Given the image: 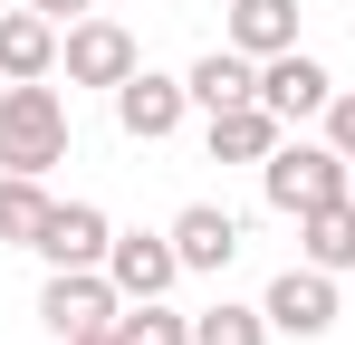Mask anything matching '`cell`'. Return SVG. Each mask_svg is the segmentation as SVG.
<instances>
[{
	"mask_svg": "<svg viewBox=\"0 0 355 345\" xmlns=\"http://www.w3.org/2000/svg\"><path fill=\"white\" fill-rule=\"evenodd\" d=\"M327 144L355 163V87H336V106H327Z\"/></svg>",
	"mask_w": 355,
	"mask_h": 345,
	"instance_id": "d6986e66",
	"label": "cell"
},
{
	"mask_svg": "<svg viewBox=\"0 0 355 345\" xmlns=\"http://www.w3.org/2000/svg\"><path fill=\"white\" fill-rule=\"evenodd\" d=\"M173 249H182V278H221L240 259V221L221 202H192V211H173Z\"/></svg>",
	"mask_w": 355,
	"mask_h": 345,
	"instance_id": "30bf717a",
	"label": "cell"
},
{
	"mask_svg": "<svg viewBox=\"0 0 355 345\" xmlns=\"http://www.w3.org/2000/svg\"><path fill=\"white\" fill-rule=\"evenodd\" d=\"M259 307H269V336H297V345H317L327 326H336V317H346V307H336V269H317V259L279 269Z\"/></svg>",
	"mask_w": 355,
	"mask_h": 345,
	"instance_id": "277c9868",
	"label": "cell"
},
{
	"mask_svg": "<svg viewBox=\"0 0 355 345\" xmlns=\"http://www.w3.org/2000/svg\"><path fill=\"white\" fill-rule=\"evenodd\" d=\"M116 336L125 345H192V317H173L164 297H135V307H116Z\"/></svg>",
	"mask_w": 355,
	"mask_h": 345,
	"instance_id": "ac0fdd59",
	"label": "cell"
},
{
	"mask_svg": "<svg viewBox=\"0 0 355 345\" xmlns=\"http://www.w3.org/2000/svg\"><path fill=\"white\" fill-rule=\"evenodd\" d=\"M58 19H49V10H29V0H19V10H0V77H10V87H19V77H58Z\"/></svg>",
	"mask_w": 355,
	"mask_h": 345,
	"instance_id": "8fae6325",
	"label": "cell"
},
{
	"mask_svg": "<svg viewBox=\"0 0 355 345\" xmlns=\"http://www.w3.org/2000/svg\"><path fill=\"white\" fill-rule=\"evenodd\" d=\"M77 345H125V336H116V326H96V336H77Z\"/></svg>",
	"mask_w": 355,
	"mask_h": 345,
	"instance_id": "44dd1931",
	"label": "cell"
},
{
	"mask_svg": "<svg viewBox=\"0 0 355 345\" xmlns=\"http://www.w3.org/2000/svg\"><path fill=\"white\" fill-rule=\"evenodd\" d=\"M192 345H269V307L221 297V307H202V317H192Z\"/></svg>",
	"mask_w": 355,
	"mask_h": 345,
	"instance_id": "e0dca14e",
	"label": "cell"
},
{
	"mask_svg": "<svg viewBox=\"0 0 355 345\" xmlns=\"http://www.w3.org/2000/svg\"><path fill=\"white\" fill-rule=\"evenodd\" d=\"M58 67H67V87H106V96H116L144 57H135V29H125V19H96V10H87V19H67Z\"/></svg>",
	"mask_w": 355,
	"mask_h": 345,
	"instance_id": "5b68a950",
	"label": "cell"
},
{
	"mask_svg": "<svg viewBox=\"0 0 355 345\" xmlns=\"http://www.w3.org/2000/svg\"><path fill=\"white\" fill-rule=\"evenodd\" d=\"M231 48H250V57L297 48V0H231Z\"/></svg>",
	"mask_w": 355,
	"mask_h": 345,
	"instance_id": "9a60e30c",
	"label": "cell"
},
{
	"mask_svg": "<svg viewBox=\"0 0 355 345\" xmlns=\"http://www.w3.org/2000/svg\"><path fill=\"white\" fill-rule=\"evenodd\" d=\"M346 182H355V163L317 134H279V154L259 163V192H269V211H288V221H307V211H327V202H346Z\"/></svg>",
	"mask_w": 355,
	"mask_h": 345,
	"instance_id": "7a4b0ae2",
	"label": "cell"
},
{
	"mask_svg": "<svg viewBox=\"0 0 355 345\" xmlns=\"http://www.w3.org/2000/svg\"><path fill=\"white\" fill-rule=\"evenodd\" d=\"M67 163V96L49 77H19V87H0V172H39Z\"/></svg>",
	"mask_w": 355,
	"mask_h": 345,
	"instance_id": "6da1fadb",
	"label": "cell"
},
{
	"mask_svg": "<svg viewBox=\"0 0 355 345\" xmlns=\"http://www.w3.org/2000/svg\"><path fill=\"white\" fill-rule=\"evenodd\" d=\"M259 106L279 115V125H307V115L336 106V77H327L307 48H279V57H259Z\"/></svg>",
	"mask_w": 355,
	"mask_h": 345,
	"instance_id": "8992f818",
	"label": "cell"
},
{
	"mask_svg": "<svg viewBox=\"0 0 355 345\" xmlns=\"http://www.w3.org/2000/svg\"><path fill=\"white\" fill-rule=\"evenodd\" d=\"M182 87H192V106H202V115H221V106H250V96H259V57L221 39L211 57H192V77H182Z\"/></svg>",
	"mask_w": 355,
	"mask_h": 345,
	"instance_id": "7c38bea8",
	"label": "cell"
},
{
	"mask_svg": "<svg viewBox=\"0 0 355 345\" xmlns=\"http://www.w3.org/2000/svg\"><path fill=\"white\" fill-rule=\"evenodd\" d=\"M106 278H116V297H125V307H135V297H164V288L182 278L173 230H116V249H106Z\"/></svg>",
	"mask_w": 355,
	"mask_h": 345,
	"instance_id": "52a82bcc",
	"label": "cell"
},
{
	"mask_svg": "<svg viewBox=\"0 0 355 345\" xmlns=\"http://www.w3.org/2000/svg\"><path fill=\"white\" fill-rule=\"evenodd\" d=\"M279 134H288V125L259 106V96H250V106H221V115H211V163H269Z\"/></svg>",
	"mask_w": 355,
	"mask_h": 345,
	"instance_id": "4fadbf2b",
	"label": "cell"
},
{
	"mask_svg": "<svg viewBox=\"0 0 355 345\" xmlns=\"http://www.w3.org/2000/svg\"><path fill=\"white\" fill-rule=\"evenodd\" d=\"M182 115H192V87H182V77H164V67H135V77L116 87V125L135 134V144H164Z\"/></svg>",
	"mask_w": 355,
	"mask_h": 345,
	"instance_id": "ba28073f",
	"label": "cell"
},
{
	"mask_svg": "<svg viewBox=\"0 0 355 345\" xmlns=\"http://www.w3.org/2000/svg\"><path fill=\"white\" fill-rule=\"evenodd\" d=\"M29 10H49V19H58V29H67V19H87L96 0H29Z\"/></svg>",
	"mask_w": 355,
	"mask_h": 345,
	"instance_id": "ffe728a7",
	"label": "cell"
},
{
	"mask_svg": "<svg viewBox=\"0 0 355 345\" xmlns=\"http://www.w3.org/2000/svg\"><path fill=\"white\" fill-rule=\"evenodd\" d=\"M116 278H106V269H49V278H39V326H49V336L58 345H77V336H96V326H116Z\"/></svg>",
	"mask_w": 355,
	"mask_h": 345,
	"instance_id": "3957f363",
	"label": "cell"
},
{
	"mask_svg": "<svg viewBox=\"0 0 355 345\" xmlns=\"http://www.w3.org/2000/svg\"><path fill=\"white\" fill-rule=\"evenodd\" d=\"M49 182L39 172H0V249H39V230H49Z\"/></svg>",
	"mask_w": 355,
	"mask_h": 345,
	"instance_id": "5bb4252c",
	"label": "cell"
},
{
	"mask_svg": "<svg viewBox=\"0 0 355 345\" xmlns=\"http://www.w3.org/2000/svg\"><path fill=\"white\" fill-rule=\"evenodd\" d=\"M297 249H307L317 269L346 278V269H355V192H346V202H327V211H307V221H297Z\"/></svg>",
	"mask_w": 355,
	"mask_h": 345,
	"instance_id": "2e32d148",
	"label": "cell"
},
{
	"mask_svg": "<svg viewBox=\"0 0 355 345\" xmlns=\"http://www.w3.org/2000/svg\"><path fill=\"white\" fill-rule=\"evenodd\" d=\"M106 249H116V221L96 202H58L49 230H39V259L49 269H106Z\"/></svg>",
	"mask_w": 355,
	"mask_h": 345,
	"instance_id": "9c48e42d",
	"label": "cell"
}]
</instances>
